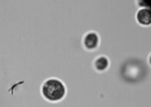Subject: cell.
<instances>
[{"label": "cell", "instance_id": "6da1fadb", "mask_svg": "<svg viewBox=\"0 0 151 107\" xmlns=\"http://www.w3.org/2000/svg\"><path fill=\"white\" fill-rule=\"evenodd\" d=\"M41 92L47 100L56 102L63 99L65 96L66 87L61 81L57 79H50L44 82Z\"/></svg>", "mask_w": 151, "mask_h": 107}, {"label": "cell", "instance_id": "7a4b0ae2", "mask_svg": "<svg viewBox=\"0 0 151 107\" xmlns=\"http://www.w3.org/2000/svg\"><path fill=\"white\" fill-rule=\"evenodd\" d=\"M136 19L139 24L147 26L151 24V10L148 8H142L137 11Z\"/></svg>", "mask_w": 151, "mask_h": 107}, {"label": "cell", "instance_id": "3957f363", "mask_svg": "<svg viewBox=\"0 0 151 107\" xmlns=\"http://www.w3.org/2000/svg\"><path fill=\"white\" fill-rule=\"evenodd\" d=\"M149 63H150V64L151 65V55H150V58H149Z\"/></svg>", "mask_w": 151, "mask_h": 107}]
</instances>
